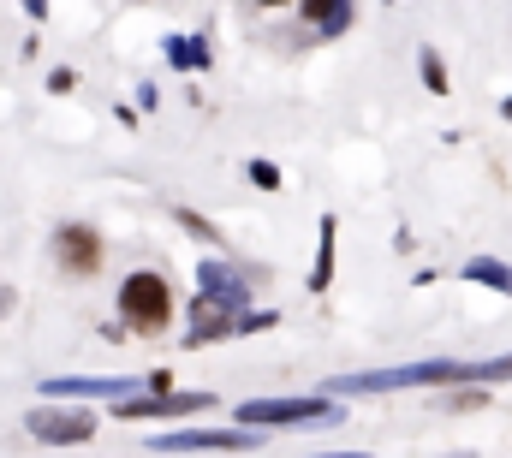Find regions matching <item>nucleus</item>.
<instances>
[{
  "mask_svg": "<svg viewBox=\"0 0 512 458\" xmlns=\"http://www.w3.org/2000/svg\"><path fill=\"white\" fill-rule=\"evenodd\" d=\"M120 310H126L131 328L155 334V328H167V316H173V298H167V286H161L155 274H131L126 286H120Z\"/></svg>",
  "mask_w": 512,
  "mask_h": 458,
  "instance_id": "obj_1",
  "label": "nucleus"
},
{
  "mask_svg": "<svg viewBox=\"0 0 512 458\" xmlns=\"http://www.w3.org/2000/svg\"><path fill=\"white\" fill-rule=\"evenodd\" d=\"M304 12H310V18H328V0H304Z\"/></svg>",
  "mask_w": 512,
  "mask_h": 458,
  "instance_id": "obj_6",
  "label": "nucleus"
},
{
  "mask_svg": "<svg viewBox=\"0 0 512 458\" xmlns=\"http://www.w3.org/2000/svg\"><path fill=\"white\" fill-rule=\"evenodd\" d=\"M251 179H256V185H262V191H280V173H274L268 161H256V167H251Z\"/></svg>",
  "mask_w": 512,
  "mask_h": 458,
  "instance_id": "obj_5",
  "label": "nucleus"
},
{
  "mask_svg": "<svg viewBox=\"0 0 512 458\" xmlns=\"http://www.w3.org/2000/svg\"><path fill=\"white\" fill-rule=\"evenodd\" d=\"M96 423L84 417V411H66V417H36V435L42 441H84Z\"/></svg>",
  "mask_w": 512,
  "mask_h": 458,
  "instance_id": "obj_3",
  "label": "nucleus"
},
{
  "mask_svg": "<svg viewBox=\"0 0 512 458\" xmlns=\"http://www.w3.org/2000/svg\"><path fill=\"white\" fill-rule=\"evenodd\" d=\"M322 405L316 399H298V405H245V423H298V417H316Z\"/></svg>",
  "mask_w": 512,
  "mask_h": 458,
  "instance_id": "obj_4",
  "label": "nucleus"
},
{
  "mask_svg": "<svg viewBox=\"0 0 512 458\" xmlns=\"http://www.w3.org/2000/svg\"><path fill=\"white\" fill-rule=\"evenodd\" d=\"M60 256H66V268H78V274H90V268H96V256H102V244H96V232H84V227H66V232H60Z\"/></svg>",
  "mask_w": 512,
  "mask_h": 458,
  "instance_id": "obj_2",
  "label": "nucleus"
},
{
  "mask_svg": "<svg viewBox=\"0 0 512 458\" xmlns=\"http://www.w3.org/2000/svg\"><path fill=\"white\" fill-rule=\"evenodd\" d=\"M262 6H286V0H262Z\"/></svg>",
  "mask_w": 512,
  "mask_h": 458,
  "instance_id": "obj_7",
  "label": "nucleus"
}]
</instances>
